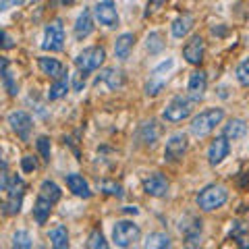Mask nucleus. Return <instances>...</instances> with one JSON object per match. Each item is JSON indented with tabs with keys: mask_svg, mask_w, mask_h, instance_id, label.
Segmentation results:
<instances>
[{
	"mask_svg": "<svg viewBox=\"0 0 249 249\" xmlns=\"http://www.w3.org/2000/svg\"><path fill=\"white\" fill-rule=\"evenodd\" d=\"M21 199H23V196H6V199L2 201V214H4V216H15V214H19V210H21Z\"/></svg>",
	"mask_w": 249,
	"mask_h": 249,
	"instance_id": "obj_30",
	"label": "nucleus"
},
{
	"mask_svg": "<svg viewBox=\"0 0 249 249\" xmlns=\"http://www.w3.org/2000/svg\"><path fill=\"white\" fill-rule=\"evenodd\" d=\"M6 121H9L11 129L17 133V137L21 139V142H29L31 129H34V121H31V116L25 110H15V112H11Z\"/></svg>",
	"mask_w": 249,
	"mask_h": 249,
	"instance_id": "obj_9",
	"label": "nucleus"
},
{
	"mask_svg": "<svg viewBox=\"0 0 249 249\" xmlns=\"http://www.w3.org/2000/svg\"><path fill=\"white\" fill-rule=\"evenodd\" d=\"M143 245L147 249H150V247L152 249H166V247L173 245V241H170V237L166 235V232H150V235L145 237Z\"/></svg>",
	"mask_w": 249,
	"mask_h": 249,
	"instance_id": "obj_24",
	"label": "nucleus"
},
{
	"mask_svg": "<svg viewBox=\"0 0 249 249\" xmlns=\"http://www.w3.org/2000/svg\"><path fill=\"white\" fill-rule=\"evenodd\" d=\"M67 91H69V77H62V79H56V81L52 83L50 91H48V100H50V102H54V100L65 98V96H67Z\"/></svg>",
	"mask_w": 249,
	"mask_h": 249,
	"instance_id": "obj_27",
	"label": "nucleus"
},
{
	"mask_svg": "<svg viewBox=\"0 0 249 249\" xmlns=\"http://www.w3.org/2000/svg\"><path fill=\"white\" fill-rule=\"evenodd\" d=\"M100 81L106 83L110 89H121V88H123V83H124V77H123V71H119V69L110 67V69H104V71L100 73L98 83H100Z\"/></svg>",
	"mask_w": 249,
	"mask_h": 249,
	"instance_id": "obj_22",
	"label": "nucleus"
},
{
	"mask_svg": "<svg viewBox=\"0 0 249 249\" xmlns=\"http://www.w3.org/2000/svg\"><path fill=\"white\" fill-rule=\"evenodd\" d=\"M50 241H52V245L56 247V249L69 247V232H67V229H65V227L52 229V231H50Z\"/></svg>",
	"mask_w": 249,
	"mask_h": 249,
	"instance_id": "obj_29",
	"label": "nucleus"
},
{
	"mask_svg": "<svg viewBox=\"0 0 249 249\" xmlns=\"http://www.w3.org/2000/svg\"><path fill=\"white\" fill-rule=\"evenodd\" d=\"M231 152V143H229V137H216L212 143H210L208 147V162H210V166H218V164H222L224 158L229 156Z\"/></svg>",
	"mask_w": 249,
	"mask_h": 249,
	"instance_id": "obj_12",
	"label": "nucleus"
},
{
	"mask_svg": "<svg viewBox=\"0 0 249 249\" xmlns=\"http://www.w3.org/2000/svg\"><path fill=\"white\" fill-rule=\"evenodd\" d=\"M36 147H37V152H40L42 156V160L44 162H50V154H52V145H50V137H37V142H36Z\"/></svg>",
	"mask_w": 249,
	"mask_h": 249,
	"instance_id": "obj_33",
	"label": "nucleus"
},
{
	"mask_svg": "<svg viewBox=\"0 0 249 249\" xmlns=\"http://www.w3.org/2000/svg\"><path fill=\"white\" fill-rule=\"evenodd\" d=\"M73 2H77V0H52V4H73Z\"/></svg>",
	"mask_w": 249,
	"mask_h": 249,
	"instance_id": "obj_43",
	"label": "nucleus"
},
{
	"mask_svg": "<svg viewBox=\"0 0 249 249\" xmlns=\"http://www.w3.org/2000/svg\"><path fill=\"white\" fill-rule=\"evenodd\" d=\"M245 135H247V123L243 119H231L227 124H224V137H229L231 142L241 139Z\"/></svg>",
	"mask_w": 249,
	"mask_h": 249,
	"instance_id": "obj_23",
	"label": "nucleus"
},
{
	"mask_svg": "<svg viewBox=\"0 0 249 249\" xmlns=\"http://www.w3.org/2000/svg\"><path fill=\"white\" fill-rule=\"evenodd\" d=\"M13 247H19V249H29L34 247V241H31L29 232L27 231H17L13 235Z\"/></svg>",
	"mask_w": 249,
	"mask_h": 249,
	"instance_id": "obj_32",
	"label": "nucleus"
},
{
	"mask_svg": "<svg viewBox=\"0 0 249 249\" xmlns=\"http://www.w3.org/2000/svg\"><path fill=\"white\" fill-rule=\"evenodd\" d=\"M206 88H208V77L204 71H193L191 77H189V96L199 102L206 93Z\"/></svg>",
	"mask_w": 249,
	"mask_h": 249,
	"instance_id": "obj_18",
	"label": "nucleus"
},
{
	"mask_svg": "<svg viewBox=\"0 0 249 249\" xmlns=\"http://www.w3.org/2000/svg\"><path fill=\"white\" fill-rule=\"evenodd\" d=\"M224 119V110L222 108H208V110H201L199 114L193 116V121L189 124L191 135L196 137H208L212 131L216 129V124H220Z\"/></svg>",
	"mask_w": 249,
	"mask_h": 249,
	"instance_id": "obj_1",
	"label": "nucleus"
},
{
	"mask_svg": "<svg viewBox=\"0 0 249 249\" xmlns=\"http://www.w3.org/2000/svg\"><path fill=\"white\" fill-rule=\"evenodd\" d=\"M37 65H40V69H42V73L44 75H48L50 79H62V77H67L69 73H67V69H65V65H62L60 60H56V58H50V56H40L37 58Z\"/></svg>",
	"mask_w": 249,
	"mask_h": 249,
	"instance_id": "obj_15",
	"label": "nucleus"
},
{
	"mask_svg": "<svg viewBox=\"0 0 249 249\" xmlns=\"http://www.w3.org/2000/svg\"><path fill=\"white\" fill-rule=\"evenodd\" d=\"M204 52H206V42L201 36H193L189 42L183 46V58L189 62V65L197 67L204 60Z\"/></svg>",
	"mask_w": 249,
	"mask_h": 249,
	"instance_id": "obj_11",
	"label": "nucleus"
},
{
	"mask_svg": "<svg viewBox=\"0 0 249 249\" xmlns=\"http://www.w3.org/2000/svg\"><path fill=\"white\" fill-rule=\"evenodd\" d=\"M143 191L152 197H164L168 193V178L162 173H152L143 181Z\"/></svg>",
	"mask_w": 249,
	"mask_h": 249,
	"instance_id": "obj_13",
	"label": "nucleus"
},
{
	"mask_svg": "<svg viewBox=\"0 0 249 249\" xmlns=\"http://www.w3.org/2000/svg\"><path fill=\"white\" fill-rule=\"evenodd\" d=\"M235 75H237V81L243 85V88H249V58H245V60L237 67Z\"/></svg>",
	"mask_w": 249,
	"mask_h": 249,
	"instance_id": "obj_36",
	"label": "nucleus"
},
{
	"mask_svg": "<svg viewBox=\"0 0 249 249\" xmlns=\"http://www.w3.org/2000/svg\"><path fill=\"white\" fill-rule=\"evenodd\" d=\"M160 135H162V127L158 124V121H145V123H142V127H139V131H137L139 142H142L143 145H150V147L156 145Z\"/></svg>",
	"mask_w": 249,
	"mask_h": 249,
	"instance_id": "obj_14",
	"label": "nucleus"
},
{
	"mask_svg": "<svg viewBox=\"0 0 249 249\" xmlns=\"http://www.w3.org/2000/svg\"><path fill=\"white\" fill-rule=\"evenodd\" d=\"M193 25H196V19H193V15H189V13H185V15H181V17H177L175 21H173V25H170V31H173V36L175 37H185L189 31L193 29Z\"/></svg>",
	"mask_w": 249,
	"mask_h": 249,
	"instance_id": "obj_20",
	"label": "nucleus"
},
{
	"mask_svg": "<svg viewBox=\"0 0 249 249\" xmlns=\"http://www.w3.org/2000/svg\"><path fill=\"white\" fill-rule=\"evenodd\" d=\"M231 237L237 241L239 247H249L247 243V237H249V227L243 222H232V227H231Z\"/></svg>",
	"mask_w": 249,
	"mask_h": 249,
	"instance_id": "obj_26",
	"label": "nucleus"
},
{
	"mask_svg": "<svg viewBox=\"0 0 249 249\" xmlns=\"http://www.w3.org/2000/svg\"><path fill=\"white\" fill-rule=\"evenodd\" d=\"M201 218H197L196 214H187L181 218V222H178V231H181V235L185 237V243L196 247L199 245L201 241Z\"/></svg>",
	"mask_w": 249,
	"mask_h": 249,
	"instance_id": "obj_7",
	"label": "nucleus"
},
{
	"mask_svg": "<svg viewBox=\"0 0 249 249\" xmlns=\"http://www.w3.org/2000/svg\"><path fill=\"white\" fill-rule=\"evenodd\" d=\"M73 31H75V37H77L79 42L91 36V31H93V21H91V11H89V9H83V11L79 13V17H77V21H75Z\"/></svg>",
	"mask_w": 249,
	"mask_h": 249,
	"instance_id": "obj_17",
	"label": "nucleus"
},
{
	"mask_svg": "<svg viewBox=\"0 0 249 249\" xmlns=\"http://www.w3.org/2000/svg\"><path fill=\"white\" fill-rule=\"evenodd\" d=\"M193 106H196V100L191 96H177L170 100V104L164 108L162 112V119L168 121V123H181L183 119H187L191 112H193Z\"/></svg>",
	"mask_w": 249,
	"mask_h": 249,
	"instance_id": "obj_4",
	"label": "nucleus"
},
{
	"mask_svg": "<svg viewBox=\"0 0 249 249\" xmlns=\"http://www.w3.org/2000/svg\"><path fill=\"white\" fill-rule=\"evenodd\" d=\"M23 2H27V0H0V11H9V9H13V6H19V4H23Z\"/></svg>",
	"mask_w": 249,
	"mask_h": 249,
	"instance_id": "obj_39",
	"label": "nucleus"
},
{
	"mask_svg": "<svg viewBox=\"0 0 249 249\" xmlns=\"http://www.w3.org/2000/svg\"><path fill=\"white\" fill-rule=\"evenodd\" d=\"M104 60H106V50L102 46H89V48H85L83 52L77 54L75 67H77V71L85 77V75H89V73L96 71V69L102 67Z\"/></svg>",
	"mask_w": 249,
	"mask_h": 249,
	"instance_id": "obj_3",
	"label": "nucleus"
},
{
	"mask_svg": "<svg viewBox=\"0 0 249 249\" xmlns=\"http://www.w3.org/2000/svg\"><path fill=\"white\" fill-rule=\"evenodd\" d=\"M21 168H23V173H34V170H37V160L34 158V156H23Z\"/></svg>",
	"mask_w": 249,
	"mask_h": 249,
	"instance_id": "obj_38",
	"label": "nucleus"
},
{
	"mask_svg": "<svg viewBox=\"0 0 249 249\" xmlns=\"http://www.w3.org/2000/svg\"><path fill=\"white\" fill-rule=\"evenodd\" d=\"M133 46H135V36L133 34L119 36L116 37V42H114V56L119 60H127L131 50H133Z\"/></svg>",
	"mask_w": 249,
	"mask_h": 249,
	"instance_id": "obj_19",
	"label": "nucleus"
},
{
	"mask_svg": "<svg viewBox=\"0 0 249 249\" xmlns=\"http://www.w3.org/2000/svg\"><path fill=\"white\" fill-rule=\"evenodd\" d=\"M100 189H102L104 193H108V196H114V197H123L124 196L123 187L119 183H114V181H102L100 183Z\"/></svg>",
	"mask_w": 249,
	"mask_h": 249,
	"instance_id": "obj_37",
	"label": "nucleus"
},
{
	"mask_svg": "<svg viewBox=\"0 0 249 249\" xmlns=\"http://www.w3.org/2000/svg\"><path fill=\"white\" fill-rule=\"evenodd\" d=\"M2 37H4V48H11V46H13V42H11V36L9 34H6V31H4V34H2Z\"/></svg>",
	"mask_w": 249,
	"mask_h": 249,
	"instance_id": "obj_41",
	"label": "nucleus"
},
{
	"mask_svg": "<svg viewBox=\"0 0 249 249\" xmlns=\"http://www.w3.org/2000/svg\"><path fill=\"white\" fill-rule=\"evenodd\" d=\"M164 79H162V77H150V81L145 83V93L147 96H158V93L162 91V88H164Z\"/></svg>",
	"mask_w": 249,
	"mask_h": 249,
	"instance_id": "obj_34",
	"label": "nucleus"
},
{
	"mask_svg": "<svg viewBox=\"0 0 249 249\" xmlns=\"http://www.w3.org/2000/svg\"><path fill=\"white\" fill-rule=\"evenodd\" d=\"M65 48V27L62 21L56 19L46 25L44 29V40H42V50L46 52H60Z\"/></svg>",
	"mask_w": 249,
	"mask_h": 249,
	"instance_id": "obj_6",
	"label": "nucleus"
},
{
	"mask_svg": "<svg viewBox=\"0 0 249 249\" xmlns=\"http://www.w3.org/2000/svg\"><path fill=\"white\" fill-rule=\"evenodd\" d=\"M227 199H229V191H227V187L220 183H212V185L204 187L196 197L197 208L204 210V212H214V210L222 208L227 204Z\"/></svg>",
	"mask_w": 249,
	"mask_h": 249,
	"instance_id": "obj_2",
	"label": "nucleus"
},
{
	"mask_svg": "<svg viewBox=\"0 0 249 249\" xmlns=\"http://www.w3.org/2000/svg\"><path fill=\"white\" fill-rule=\"evenodd\" d=\"M40 193H42L44 197H48L50 201H54V204H56V201L60 199V196H62V193H60V187L54 183V181H44V183L40 185Z\"/></svg>",
	"mask_w": 249,
	"mask_h": 249,
	"instance_id": "obj_31",
	"label": "nucleus"
},
{
	"mask_svg": "<svg viewBox=\"0 0 249 249\" xmlns=\"http://www.w3.org/2000/svg\"><path fill=\"white\" fill-rule=\"evenodd\" d=\"M52 206H54V201H50L48 197H44L42 193L37 196L36 206H34V218H36V222H37V224H44V222L50 218V214H52Z\"/></svg>",
	"mask_w": 249,
	"mask_h": 249,
	"instance_id": "obj_21",
	"label": "nucleus"
},
{
	"mask_svg": "<svg viewBox=\"0 0 249 249\" xmlns=\"http://www.w3.org/2000/svg\"><path fill=\"white\" fill-rule=\"evenodd\" d=\"M93 15L100 21V25H104L108 29L119 27V13H116V4L114 0H100V2L93 6Z\"/></svg>",
	"mask_w": 249,
	"mask_h": 249,
	"instance_id": "obj_8",
	"label": "nucleus"
},
{
	"mask_svg": "<svg viewBox=\"0 0 249 249\" xmlns=\"http://www.w3.org/2000/svg\"><path fill=\"white\" fill-rule=\"evenodd\" d=\"M139 237H142V231H139V227L133 220H119L112 229V239L119 247L135 245L139 241Z\"/></svg>",
	"mask_w": 249,
	"mask_h": 249,
	"instance_id": "obj_5",
	"label": "nucleus"
},
{
	"mask_svg": "<svg viewBox=\"0 0 249 249\" xmlns=\"http://www.w3.org/2000/svg\"><path fill=\"white\" fill-rule=\"evenodd\" d=\"M123 210H124V212H127V214H133V216H135V214H139V210H137L135 206H124Z\"/></svg>",
	"mask_w": 249,
	"mask_h": 249,
	"instance_id": "obj_42",
	"label": "nucleus"
},
{
	"mask_svg": "<svg viewBox=\"0 0 249 249\" xmlns=\"http://www.w3.org/2000/svg\"><path fill=\"white\" fill-rule=\"evenodd\" d=\"M187 147H189L187 135L181 133V131H178V133H173V135L168 137L166 147H164V160L166 162H178V160H183Z\"/></svg>",
	"mask_w": 249,
	"mask_h": 249,
	"instance_id": "obj_10",
	"label": "nucleus"
},
{
	"mask_svg": "<svg viewBox=\"0 0 249 249\" xmlns=\"http://www.w3.org/2000/svg\"><path fill=\"white\" fill-rule=\"evenodd\" d=\"M162 2H164V0H150V2H147V11H145L147 17H150L152 13L158 11V6H162Z\"/></svg>",
	"mask_w": 249,
	"mask_h": 249,
	"instance_id": "obj_40",
	"label": "nucleus"
},
{
	"mask_svg": "<svg viewBox=\"0 0 249 249\" xmlns=\"http://www.w3.org/2000/svg\"><path fill=\"white\" fill-rule=\"evenodd\" d=\"M88 245L89 249H106L108 247V243H106V239H104V235L100 231H91V235H89V239H88Z\"/></svg>",
	"mask_w": 249,
	"mask_h": 249,
	"instance_id": "obj_35",
	"label": "nucleus"
},
{
	"mask_svg": "<svg viewBox=\"0 0 249 249\" xmlns=\"http://www.w3.org/2000/svg\"><path fill=\"white\" fill-rule=\"evenodd\" d=\"M65 181H67V187H69V191H73L77 197H83V199H89L91 197V189H89V185L88 181L81 177V175H77V173H69L65 175Z\"/></svg>",
	"mask_w": 249,
	"mask_h": 249,
	"instance_id": "obj_16",
	"label": "nucleus"
},
{
	"mask_svg": "<svg viewBox=\"0 0 249 249\" xmlns=\"http://www.w3.org/2000/svg\"><path fill=\"white\" fill-rule=\"evenodd\" d=\"M0 62H2V83H4V89L9 91L11 98H15V96L19 93V85H17V81L13 79V75H11V71H9V60L2 58Z\"/></svg>",
	"mask_w": 249,
	"mask_h": 249,
	"instance_id": "obj_25",
	"label": "nucleus"
},
{
	"mask_svg": "<svg viewBox=\"0 0 249 249\" xmlns=\"http://www.w3.org/2000/svg\"><path fill=\"white\" fill-rule=\"evenodd\" d=\"M145 48L150 54H158L164 50V40H162V36L158 34V31H150L145 37Z\"/></svg>",
	"mask_w": 249,
	"mask_h": 249,
	"instance_id": "obj_28",
	"label": "nucleus"
}]
</instances>
